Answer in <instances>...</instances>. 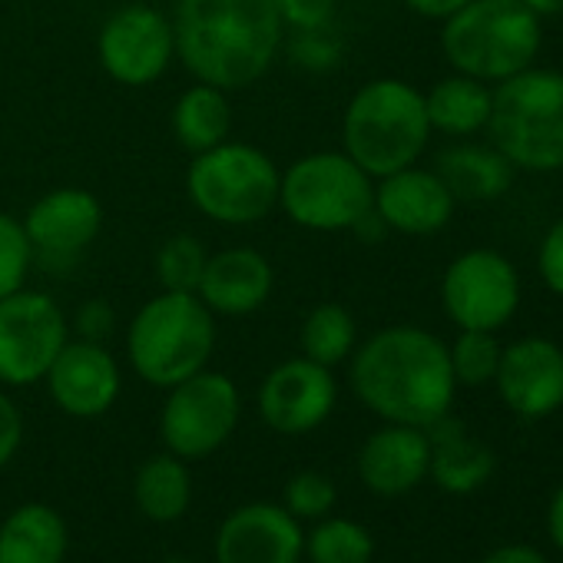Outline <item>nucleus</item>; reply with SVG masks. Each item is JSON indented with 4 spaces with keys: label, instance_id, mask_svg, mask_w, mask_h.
<instances>
[{
    "label": "nucleus",
    "instance_id": "15",
    "mask_svg": "<svg viewBox=\"0 0 563 563\" xmlns=\"http://www.w3.org/2000/svg\"><path fill=\"white\" fill-rule=\"evenodd\" d=\"M500 401L523 421H540L563 408V349L550 339L527 335L500 349L494 375Z\"/></svg>",
    "mask_w": 563,
    "mask_h": 563
},
{
    "label": "nucleus",
    "instance_id": "23",
    "mask_svg": "<svg viewBox=\"0 0 563 563\" xmlns=\"http://www.w3.org/2000/svg\"><path fill=\"white\" fill-rule=\"evenodd\" d=\"M444 186L451 189L454 199H467V202H490L500 199L510 183H514V166L507 163V156L497 146H451L438 156V169H434Z\"/></svg>",
    "mask_w": 563,
    "mask_h": 563
},
{
    "label": "nucleus",
    "instance_id": "4",
    "mask_svg": "<svg viewBox=\"0 0 563 563\" xmlns=\"http://www.w3.org/2000/svg\"><path fill=\"white\" fill-rule=\"evenodd\" d=\"M431 140L424 93L405 80L382 77L365 84L345 107L342 143L345 153L372 176L382 179L415 166Z\"/></svg>",
    "mask_w": 563,
    "mask_h": 563
},
{
    "label": "nucleus",
    "instance_id": "26",
    "mask_svg": "<svg viewBox=\"0 0 563 563\" xmlns=\"http://www.w3.org/2000/svg\"><path fill=\"white\" fill-rule=\"evenodd\" d=\"M133 497H136V507L150 520H156V523L179 520L189 510V500H192V477H189L186 461L176 457V454L150 457L136 471Z\"/></svg>",
    "mask_w": 563,
    "mask_h": 563
},
{
    "label": "nucleus",
    "instance_id": "6",
    "mask_svg": "<svg viewBox=\"0 0 563 563\" xmlns=\"http://www.w3.org/2000/svg\"><path fill=\"white\" fill-rule=\"evenodd\" d=\"M490 146L520 173L563 169V74L527 67L494 87Z\"/></svg>",
    "mask_w": 563,
    "mask_h": 563
},
{
    "label": "nucleus",
    "instance_id": "8",
    "mask_svg": "<svg viewBox=\"0 0 563 563\" xmlns=\"http://www.w3.org/2000/svg\"><path fill=\"white\" fill-rule=\"evenodd\" d=\"M278 206L312 232L355 229L375 209V179L342 150L296 159L278 183Z\"/></svg>",
    "mask_w": 563,
    "mask_h": 563
},
{
    "label": "nucleus",
    "instance_id": "12",
    "mask_svg": "<svg viewBox=\"0 0 563 563\" xmlns=\"http://www.w3.org/2000/svg\"><path fill=\"white\" fill-rule=\"evenodd\" d=\"M97 57L117 84L150 87L169 70L176 57L173 21L150 4H126L113 11L100 27Z\"/></svg>",
    "mask_w": 563,
    "mask_h": 563
},
{
    "label": "nucleus",
    "instance_id": "21",
    "mask_svg": "<svg viewBox=\"0 0 563 563\" xmlns=\"http://www.w3.org/2000/svg\"><path fill=\"white\" fill-rule=\"evenodd\" d=\"M428 431L431 441V464L428 474L434 477V484L448 494H474L477 487H484L497 467L494 451L477 441L474 434L464 431L461 421L454 418H441L434 421Z\"/></svg>",
    "mask_w": 563,
    "mask_h": 563
},
{
    "label": "nucleus",
    "instance_id": "5",
    "mask_svg": "<svg viewBox=\"0 0 563 563\" xmlns=\"http://www.w3.org/2000/svg\"><path fill=\"white\" fill-rule=\"evenodd\" d=\"M216 349V316L196 292L153 296L126 329L133 372L156 388H173L202 372Z\"/></svg>",
    "mask_w": 563,
    "mask_h": 563
},
{
    "label": "nucleus",
    "instance_id": "31",
    "mask_svg": "<svg viewBox=\"0 0 563 563\" xmlns=\"http://www.w3.org/2000/svg\"><path fill=\"white\" fill-rule=\"evenodd\" d=\"M31 265H34V252L21 219L0 212V299L24 289Z\"/></svg>",
    "mask_w": 563,
    "mask_h": 563
},
{
    "label": "nucleus",
    "instance_id": "9",
    "mask_svg": "<svg viewBox=\"0 0 563 563\" xmlns=\"http://www.w3.org/2000/svg\"><path fill=\"white\" fill-rule=\"evenodd\" d=\"M239 388L229 375L196 372L186 382L169 388V398L159 415V434L169 454L183 461H199L216 454L239 424Z\"/></svg>",
    "mask_w": 563,
    "mask_h": 563
},
{
    "label": "nucleus",
    "instance_id": "22",
    "mask_svg": "<svg viewBox=\"0 0 563 563\" xmlns=\"http://www.w3.org/2000/svg\"><path fill=\"white\" fill-rule=\"evenodd\" d=\"M67 523L47 504H24L0 523V563H64Z\"/></svg>",
    "mask_w": 563,
    "mask_h": 563
},
{
    "label": "nucleus",
    "instance_id": "39",
    "mask_svg": "<svg viewBox=\"0 0 563 563\" xmlns=\"http://www.w3.org/2000/svg\"><path fill=\"white\" fill-rule=\"evenodd\" d=\"M481 563H550L540 550L533 547H523V543H507V547H497L490 550Z\"/></svg>",
    "mask_w": 563,
    "mask_h": 563
},
{
    "label": "nucleus",
    "instance_id": "32",
    "mask_svg": "<svg viewBox=\"0 0 563 563\" xmlns=\"http://www.w3.org/2000/svg\"><path fill=\"white\" fill-rule=\"evenodd\" d=\"M286 507L296 520H319L335 507V484L319 471H299L286 484Z\"/></svg>",
    "mask_w": 563,
    "mask_h": 563
},
{
    "label": "nucleus",
    "instance_id": "16",
    "mask_svg": "<svg viewBox=\"0 0 563 563\" xmlns=\"http://www.w3.org/2000/svg\"><path fill=\"white\" fill-rule=\"evenodd\" d=\"M306 533L278 504H245L216 533V563H299Z\"/></svg>",
    "mask_w": 563,
    "mask_h": 563
},
{
    "label": "nucleus",
    "instance_id": "42",
    "mask_svg": "<svg viewBox=\"0 0 563 563\" xmlns=\"http://www.w3.org/2000/svg\"><path fill=\"white\" fill-rule=\"evenodd\" d=\"M166 563H189V560H179V556H173V560H166Z\"/></svg>",
    "mask_w": 563,
    "mask_h": 563
},
{
    "label": "nucleus",
    "instance_id": "28",
    "mask_svg": "<svg viewBox=\"0 0 563 563\" xmlns=\"http://www.w3.org/2000/svg\"><path fill=\"white\" fill-rule=\"evenodd\" d=\"M306 553L312 563H372L375 540L362 523L332 517L306 537Z\"/></svg>",
    "mask_w": 563,
    "mask_h": 563
},
{
    "label": "nucleus",
    "instance_id": "35",
    "mask_svg": "<svg viewBox=\"0 0 563 563\" xmlns=\"http://www.w3.org/2000/svg\"><path fill=\"white\" fill-rule=\"evenodd\" d=\"M21 441H24L21 411H18V405H14L4 391H0V471H4V467L14 461Z\"/></svg>",
    "mask_w": 563,
    "mask_h": 563
},
{
    "label": "nucleus",
    "instance_id": "38",
    "mask_svg": "<svg viewBox=\"0 0 563 563\" xmlns=\"http://www.w3.org/2000/svg\"><path fill=\"white\" fill-rule=\"evenodd\" d=\"M401 4L418 14V18H428V21H444L451 18L454 11H461L467 0H401Z\"/></svg>",
    "mask_w": 563,
    "mask_h": 563
},
{
    "label": "nucleus",
    "instance_id": "11",
    "mask_svg": "<svg viewBox=\"0 0 563 563\" xmlns=\"http://www.w3.org/2000/svg\"><path fill=\"white\" fill-rule=\"evenodd\" d=\"M67 342L70 325L51 296L18 289L0 299V385L44 382Z\"/></svg>",
    "mask_w": 563,
    "mask_h": 563
},
{
    "label": "nucleus",
    "instance_id": "13",
    "mask_svg": "<svg viewBox=\"0 0 563 563\" xmlns=\"http://www.w3.org/2000/svg\"><path fill=\"white\" fill-rule=\"evenodd\" d=\"M34 262L47 268H70L100 235L103 206L93 192L64 186L41 196L21 219Z\"/></svg>",
    "mask_w": 563,
    "mask_h": 563
},
{
    "label": "nucleus",
    "instance_id": "1",
    "mask_svg": "<svg viewBox=\"0 0 563 563\" xmlns=\"http://www.w3.org/2000/svg\"><path fill=\"white\" fill-rule=\"evenodd\" d=\"M352 388L382 421L431 428L451 411L457 382L448 345L434 332L391 325L352 352Z\"/></svg>",
    "mask_w": 563,
    "mask_h": 563
},
{
    "label": "nucleus",
    "instance_id": "25",
    "mask_svg": "<svg viewBox=\"0 0 563 563\" xmlns=\"http://www.w3.org/2000/svg\"><path fill=\"white\" fill-rule=\"evenodd\" d=\"M229 130H232V110L222 90L209 84H196L179 93L173 107V133L183 150H189L192 156L206 153L225 143Z\"/></svg>",
    "mask_w": 563,
    "mask_h": 563
},
{
    "label": "nucleus",
    "instance_id": "24",
    "mask_svg": "<svg viewBox=\"0 0 563 563\" xmlns=\"http://www.w3.org/2000/svg\"><path fill=\"white\" fill-rule=\"evenodd\" d=\"M490 103H494V87L464 74H451L424 93L431 133L438 130L448 136H474L487 130Z\"/></svg>",
    "mask_w": 563,
    "mask_h": 563
},
{
    "label": "nucleus",
    "instance_id": "27",
    "mask_svg": "<svg viewBox=\"0 0 563 563\" xmlns=\"http://www.w3.org/2000/svg\"><path fill=\"white\" fill-rule=\"evenodd\" d=\"M355 342H358V329L345 306L335 302L316 306L302 322V355L325 368H335L345 358H352Z\"/></svg>",
    "mask_w": 563,
    "mask_h": 563
},
{
    "label": "nucleus",
    "instance_id": "18",
    "mask_svg": "<svg viewBox=\"0 0 563 563\" xmlns=\"http://www.w3.org/2000/svg\"><path fill=\"white\" fill-rule=\"evenodd\" d=\"M457 199L434 169L405 166L375 183V216L401 235H434L454 216Z\"/></svg>",
    "mask_w": 563,
    "mask_h": 563
},
{
    "label": "nucleus",
    "instance_id": "29",
    "mask_svg": "<svg viewBox=\"0 0 563 563\" xmlns=\"http://www.w3.org/2000/svg\"><path fill=\"white\" fill-rule=\"evenodd\" d=\"M500 342H497V332H474V329H464L454 345H448V355H451V372H454V382L457 385H467V388H481V385H490L494 375H497V365H500Z\"/></svg>",
    "mask_w": 563,
    "mask_h": 563
},
{
    "label": "nucleus",
    "instance_id": "37",
    "mask_svg": "<svg viewBox=\"0 0 563 563\" xmlns=\"http://www.w3.org/2000/svg\"><path fill=\"white\" fill-rule=\"evenodd\" d=\"M77 332L87 342H103L113 332V309L107 302H100V299L80 306V312H77Z\"/></svg>",
    "mask_w": 563,
    "mask_h": 563
},
{
    "label": "nucleus",
    "instance_id": "40",
    "mask_svg": "<svg viewBox=\"0 0 563 563\" xmlns=\"http://www.w3.org/2000/svg\"><path fill=\"white\" fill-rule=\"evenodd\" d=\"M547 533H550L553 547L563 553V484L550 497V507H547Z\"/></svg>",
    "mask_w": 563,
    "mask_h": 563
},
{
    "label": "nucleus",
    "instance_id": "19",
    "mask_svg": "<svg viewBox=\"0 0 563 563\" xmlns=\"http://www.w3.org/2000/svg\"><path fill=\"white\" fill-rule=\"evenodd\" d=\"M431 441L424 428L385 424L358 451V477L378 497H401L428 477Z\"/></svg>",
    "mask_w": 563,
    "mask_h": 563
},
{
    "label": "nucleus",
    "instance_id": "10",
    "mask_svg": "<svg viewBox=\"0 0 563 563\" xmlns=\"http://www.w3.org/2000/svg\"><path fill=\"white\" fill-rule=\"evenodd\" d=\"M441 306L461 332H497L520 309V275L507 255L467 249L441 275Z\"/></svg>",
    "mask_w": 563,
    "mask_h": 563
},
{
    "label": "nucleus",
    "instance_id": "34",
    "mask_svg": "<svg viewBox=\"0 0 563 563\" xmlns=\"http://www.w3.org/2000/svg\"><path fill=\"white\" fill-rule=\"evenodd\" d=\"M537 272H540V282L543 286L563 299V219H556L543 239H540V249H537Z\"/></svg>",
    "mask_w": 563,
    "mask_h": 563
},
{
    "label": "nucleus",
    "instance_id": "2",
    "mask_svg": "<svg viewBox=\"0 0 563 563\" xmlns=\"http://www.w3.org/2000/svg\"><path fill=\"white\" fill-rule=\"evenodd\" d=\"M176 57L222 93L258 84L282 47V24L272 0H176Z\"/></svg>",
    "mask_w": 563,
    "mask_h": 563
},
{
    "label": "nucleus",
    "instance_id": "41",
    "mask_svg": "<svg viewBox=\"0 0 563 563\" xmlns=\"http://www.w3.org/2000/svg\"><path fill=\"white\" fill-rule=\"evenodd\" d=\"M523 8H530L540 21L543 18H560L563 14V0H520Z\"/></svg>",
    "mask_w": 563,
    "mask_h": 563
},
{
    "label": "nucleus",
    "instance_id": "17",
    "mask_svg": "<svg viewBox=\"0 0 563 563\" xmlns=\"http://www.w3.org/2000/svg\"><path fill=\"white\" fill-rule=\"evenodd\" d=\"M44 382L64 415L100 418L120 395V365L103 342L77 339L60 349Z\"/></svg>",
    "mask_w": 563,
    "mask_h": 563
},
{
    "label": "nucleus",
    "instance_id": "3",
    "mask_svg": "<svg viewBox=\"0 0 563 563\" xmlns=\"http://www.w3.org/2000/svg\"><path fill=\"white\" fill-rule=\"evenodd\" d=\"M543 47L540 18L520 0H467L441 21V54L454 74L504 84L533 67Z\"/></svg>",
    "mask_w": 563,
    "mask_h": 563
},
{
    "label": "nucleus",
    "instance_id": "30",
    "mask_svg": "<svg viewBox=\"0 0 563 563\" xmlns=\"http://www.w3.org/2000/svg\"><path fill=\"white\" fill-rule=\"evenodd\" d=\"M206 249L196 235H173L156 252V278L163 292H196L206 268Z\"/></svg>",
    "mask_w": 563,
    "mask_h": 563
},
{
    "label": "nucleus",
    "instance_id": "20",
    "mask_svg": "<svg viewBox=\"0 0 563 563\" xmlns=\"http://www.w3.org/2000/svg\"><path fill=\"white\" fill-rule=\"evenodd\" d=\"M272 265L262 252L235 245L206 258L196 296L212 316H252L272 296Z\"/></svg>",
    "mask_w": 563,
    "mask_h": 563
},
{
    "label": "nucleus",
    "instance_id": "36",
    "mask_svg": "<svg viewBox=\"0 0 563 563\" xmlns=\"http://www.w3.org/2000/svg\"><path fill=\"white\" fill-rule=\"evenodd\" d=\"M292 54H299V60H309V67L325 70L339 60V47L329 44V27L325 31H299V44L292 47Z\"/></svg>",
    "mask_w": 563,
    "mask_h": 563
},
{
    "label": "nucleus",
    "instance_id": "7",
    "mask_svg": "<svg viewBox=\"0 0 563 563\" xmlns=\"http://www.w3.org/2000/svg\"><path fill=\"white\" fill-rule=\"evenodd\" d=\"M282 173L268 153L249 143H219L196 153L186 173L192 206L222 225H255L278 206Z\"/></svg>",
    "mask_w": 563,
    "mask_h": 563
},
{
    "label": "nucleus",
    "instance_id": "14",
    "mask_svg": "<svg viewBox=\"0 0 563 563\" xmlns=\"http://www.w3.org/2000/svg\"><path fill=\"white\" fill-rule=\"evenodd\" d=\"M339 401L332 368L312 358H289L275 365L258 388V415L278 434H309L322 428Z\"/></svg>",
    "mask_w": 563,
    "mask_h": 563
},
{
    "label": "nucleus",
    "instance_id": "33",
    "mask_svg": "<svg viewBox=\"0 0 563 563\" xmlns=\"http://www.w3.org/2000/svg\"><path fill=\"white\" fill-rule=\"evenodd\" d=\"M282 24L296 31H325L335 21L339 0H272Z\"/></svg>",
    "mask_w": 563,
    "mask_h": 563
}]
</instances>
